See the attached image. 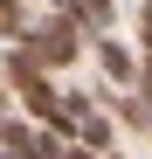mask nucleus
<instances>
[{"instance_id":"3","label":"nucleus","mask_w":152,"mask_h":159,"mask_svg":"<svg viewBox=\"0 0 152 159\" xmlns=\"http://www.w3.org/2000/svg\"><path fill=\"white\" fill-rule=\"evenodd\" d=\"M76 145L104 159V152H111V118H104V111H83V118H76Z\"/></svg>"},{"instance_id":"6","label":"nucleus","mask_w":152,"mask_h":159,"mask_svg":"<svg viewBox=\"0 0 152 159\" xmlns=\"http://www.w3.org/2000/svg\"><path fill=\"white\" fill-rule=\"evenodd\" d=\"M145 131H152V118H145Z\"/></svg>"},{"instance_id":"7","label":"nucleus","mask_w":152,"mask_h":159,"mask_svg":"<svg viewBox=\"0 0 152 159\" xmlns=\"http://www.w3.org/2000/svg\"><path fill=\"white\" fill-rule=\"evenodd\" d=\"M0 159H7V152H0Z\"/></svg>"},{"instance_id":"4","label":"nucleus","mask_w":152,"mask_h":159,"mask_svg":"<svg viewBox=\"0 0 152 159\" xmlns=\"http://www.w3.org/2000/svg\"><path fill=\"white\" fill-rule=\"evenodd\" d=\"M0 35H7V42H28V7H21V0H0Z\"/></svg>"},{"instance_id":"2","label":"nucleus","mask_w":152,"mask_h":159,"mask_svg":"<svg viewBox=\"0 0 152 159\" xmlns=\"http://www.w3.org/2000/svg\"><path fill=\"white\" fill-rule=\"evenodd\" d=\"M97 62H104V76H111V83H124V90L138 83V56H132L124 42H111V35H97Z\"/></svg>"},{"instance_id":"1","label":"nucleus","mask_w":152,"mask_h":159,"mask_svg":"<svg viewBox=\"0 0 152 159\" xmlns=\"http://www.w3.org/2000/svg\"><path fill=\"white\" fill-rule=\"evenodd\" d=\"M76 35H83V28H76L69 14H56V21H42V28H28V42H21V48H28L42 69H62V62H76V48H83Z\"/></svg>"},{"instance_id":"5","label":"nucleus","mask_w":152,"mask_h":159,"mask_svg":"<svg viewBox=\"0 0 152 159\" xmlns=\"http://www.w3.org/2000/svg\"><path fill=\"white\" fill-rule=\"evenodd\" d=\"M138 42H145V56H152V0L138 7Z\"/></svg>"}]
</instances>
